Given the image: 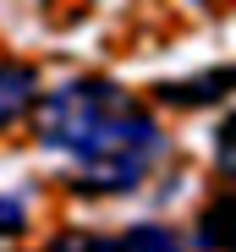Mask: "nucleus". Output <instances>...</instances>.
Instances as JSON below:
<instances>
[{
	"instance_id": "nucleus-2",
	"label": "nucleus",
	"mask_w": 236,
	"mask_h": 252,
	"mask_svg": "<svg viewBox=\"0 0 236 252\" xmlns=\"http://www.w3.org/2000/svg\"><path fill=\"white\" fill-rule=\"evenodd\" d=\"M61 252H181V241L165 225H132L121 236H77V241H61Z\"/></svg>"
},
{
	"instance_id": "nucleus-8",
	"label": "nucleus",
	"mask_w": 236,
	"mask_h": 252,
	"mask_svg": "<svg viewBox=\"0 0 236 252\" xmlns=\"http://www.w3.org/2000/svg\"><path fill=\"white\" fill-rule=\"evenodd\" d=\"M192 6H214V0H192Z\"/></svg>"
},
{
	"instance_id": "nucleus-3",
	"label": "nucleus",
	"mask_w": 236,
	"mask_h": 252,
	"mask_svg": "<svg viewBox=\"0 0 236 252\" xmlns=\"http://www.w3.org/2000/svg\"><path fill=\"white\" fill-rule=\"evenodd\" d=\"M33 104H38V71L28 61H0V132L28 121Z\"/></svg>"
},
{
	"instance_id": "nucleus-5",
	"label": "nucleus",
	"mask_w": 236,
	"mask_h": 252,
	"mask_svg": "<svg viewBox=\"0 0 236 252\" xmlns=\"http://www.w3.org/2000/svg\"><path fill=\"white\" fill-rule=\"evenodd\" d=\"M198 247H203V252H236V192H225L220 203L203 208V220H198Z\"/></svg>"
},
{
	"instance_id": "nucleus-4",
	"label": "nucleus",
	"mask_w": 236,
	"mask_h": 252,
	"mask_svg": "<svg viewBox=\"0 0 236 252\" xmlns=\"http://www.w3.org/2000/svg\"><path fill=\"white\" fill-rule=\"evenodd\" d=\"M231 82H236V71L225 66V71H203V77H192V82H165L160 99L192 110V104H214V99H225V94H231Z\"/></svg>"
},
{
	"instance_id": "nucleus-7",
	"label": "nucleus",
	"mask_w": 236,
	"mask_h": 252,
	"mask_svg": "<svg viewBox=\"0 0 236 252\" xmlns=\"http://www.w3.org/2000/svg\"><path fill=\"white\" fill-rule=\"evenodd\" d=\"M214 159H220L225 176H236V121H225V132L214 137Z\"/></svg>"
},
{
	"instance_id": "nucleus-6",
	"label": "nucleus",
	"mask_w": 236,
	"mask_h": 252,
	"mask_svg": "<svg viewBox=\"0 0 236 252\" xmlns=\"http://www.w3.org/2000/svg\"><path fill=\"white\" fill-rule=\"evenodd\" d=\"M22 230H28V208H22L17 197H0V247L17 241Z\"/></svg>"
},
{
	"instance_id": "nucleus-1",
	"label": "nucleus",
	"mask_w": 236,
	"mask_h": 252,
	"mask_svg": "<svg viewBox=\"0 0 236 252\" xmlns=\"http://www.w3.org/2000/svg\"><path fill=\"white\" fill-rule=\"evenodd\" d=\"M33 126L38 143L77 170L71 181L83 192H132L165 148L160 121L104 77H77L50 88Z\"/></svg>"
}]
</instances>
